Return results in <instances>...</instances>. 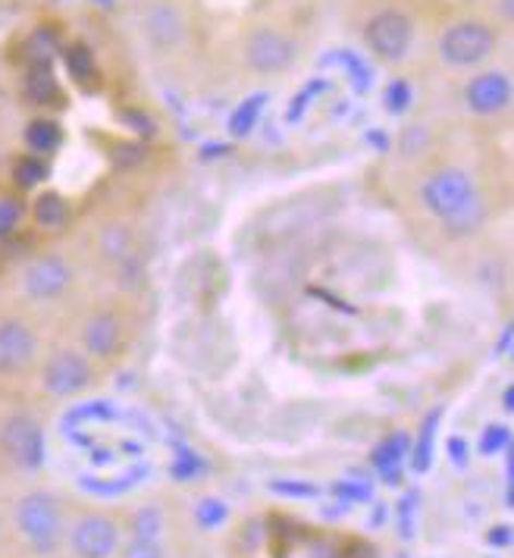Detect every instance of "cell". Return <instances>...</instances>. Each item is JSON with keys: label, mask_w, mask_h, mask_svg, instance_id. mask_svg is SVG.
<instances>
[{"label": "cell", "mask_w": 514, "mask_h": 558, "mask_svg": "<svg viewBox=\"0 0 514 558\" xmlns=\"http://www.w3.org/2000/svg\"><path fill=\"white\" fill-rule=\"evenodd\" d=\"M499 48V32L487 20L464 16L439 32L437 57L449 70H480Z\"/></svg>", "instance_id": "cell-1"}, {"label": "cell", "mask_w": 514, "mask_h": 558, "mask_svg": "<svg viewBox=\"0 0 514 558\" xmlns=\"http://www.w3.org/2000/svg\"><path fill=\"white\" fill-rule=\"evenodd\" d=\"M13 521H16V531L35 556H53L66 536L60 502L45 489L20 496V502L13 508Z\"/></svg>", "instance_id": "cell-2"}, {"label": "cell", "mask_w": 514, "mask_h": 558, "mask_svg": "<svg viewBox=\"0 0 514 558\" xmlns=\"http://www.w3.org/2000/svg\"><path fill=\"white\" fill-rule=\"evenodd\" d=\"M414 38H417V26H414L412 16L405 10H399V7H383L364 23L367 51L374 53L380 63H389V66L408 60Z\"/></svg>", "instance_id": "cell-3"}, {"label": "cell", "mask_w": 514, "mask_h": 558, "mask_svg": "<svg viewBox=\"0 0 514 558\" xmlns=\"http://www.w3.org/2000/svg\"><path fill=\"white\" fill-rule=\"evenodd\" d=\"M477 198H480L477 182L462 167H437L420 182V202L439 223H449L452 217H458Z\"/></svg>", "instance_id": "cell-4"}, {"label": "cell", "mask_w": 514, "mask_h": 558, "mask_svg": "<svg viewBox=\"0 0 514 558\" xmlns=\"http://www.w3.org/2000/svg\"><path fill=\"white\" fill-rule=\"evenodd\" d=\"M464 110L477 120H495L514 104V78L505 70H474L462 88Z\"/></svg>", "instance_id": "cell-5"}, {"label": "cell", "mask_w": 514, "mask_h": 558, "mask_svg": "<svg viewBox=\"0 0 514 558\" xmlns=\"http://www.w3.org/2000/svg\"><path fill=\"white\" fill-rule=\"evenodd\" d=\"M0 452L23 471H38L48 458L45 427L35 414L16 411L0 427Z\"/></svg>", "instance_id": "cell-6"}, {"label": "cell", "mask_w": 514, "mask_h": 558, "mask_svg": "<svg viewBox=\"0 0 514 558\" xmlns=\"http://www.w3.org/2000/svg\"><path fill=\"white\" fill-rule=\"evenodd\" d=\"M242 57L248 63V70L257 76H277L285 73L295 57H298V45L273 26H257L248 32L245 45H242Z\"/></svg>", "instance_id": "cell-7"}, {"label": "cell", "mask_w": 514, "mask_h": 558, "mask_svg": "<svg viewBox=\"0 0 514 558\" xmlns=\"http://www.w3.org/2000/svg\"><path fill=\"white\" fill-rule=\"evenodd\" d=\"M95 383L91 357L76 349H57L41 367V389L53 399H73Z\"/></svg>", "instance_id": "cell-8"}, {"label": "cell", "mask_w": 514, "mask_h": 558, "mask_svg": "<svg viewBox=\"0 0 514 558\" xmlns=\"http://www.w3.org/2000/svg\"><path fill=\"white\" fill-rule=\"evenodd\" d=\"M120 546H123L120 524L101 511L82 514L70 527V553L76 558H113Z\"/></svg>", "instance_id": "cell-9"}, {"label": "cell", "mask_w": 514, "mask_h": 558, "mask_svg": "<svg viewBox=\"0 0 514 558\" xmlns=\"http://www.w3.org/2000/svg\"><path fill=\"white\" fill-rule=\"evenodd\" d=\"M38 355V339L26 320H0V377H16L32 367Z\"/></svg>", "instance_id": "cell-10"}, {"label": "cell", "mask_w": 514, "mask_h": 558, "mask_svg": "<svg viewBox=\"0 0 514 558\" xmlns=\"http://www.w3.org/2000/svg\"><path fill=\"white\" fill-rule=\"evenodd\" d=\"M70 282H73V267L57 254H41L23 270V289L38 302L63 295L70 289Z\"/></svg>", "instance_id": "cell-11"}, {"label": "cell", "mask_w": 514, "mask_h": 558, "mask_svg": "<svg viewBox=\"0 0 514 558\" xmlns=\"http://www.w3.org/2000/svg\"><path fill=\"white\" fill-rule=\"evenodd\" d=\"M123 345V320L113 311H98L82 324V349L85 355L110 361Z\"/></svg>", "instance_id": "cell-12"}, {"label": "cell", "mask_w": 514, "mask_h": 558, "mask_svg": "<svg viewBox=\"0 0 514 558\" xmlns=\"http://www.w3.org/2000/svg\"><path fill=\"white\" fill-rule=\"evenodd\" d=\"M145 35H148V41L160 48V51H170V48H176L182 41V35H185V23H182V13L173 7V3H155V7H148V13H145Z\"/></svg>", "instance_id": "cell-13"}, {"label": "cell", "mask_w": 514, "mask_h": 558, "mask_svg": "<svg viewBox=\"0 0 514 558\" xmlns=\"http://www.w3.org/2000/svg\"><path fill=\"white\" fill-rule=\"evenodd\" d=\"M23 95L35 107H53V104L63 98L60 92V78L53 76L51 63H38V66H28L26 82H23Z\"/></svg>", "instance_id": "cell-14"}, {"label": "cell", "mask_w": 514, "mask_h": 558, "mask_svg": "<svg viewBox=\"0 0 514 558\" xmlns=\"http://www.w3.org/2000/svg\"><path fill=\"white\" fill-rule=\"evenodd\" d=\"M26 145L32 154L48 157V154H53L63 145V126L57 120H51V117H38V120H32L26 126Z\"/></svg>", "instance_id": "cell-15"}, {"label": "cell", "mask_w": 514, "mask_h": 558, "mask_svg": "<svg viewBox=\"0 0 514 558\" xmlns=\"http://www.w3.org/2000/svg\"><path fill=\"white\" fill-rule=\"evenodd\" d=\"M10 177H13V185H16V189L32 192V189H38L45 179L51 177V163H48L41 154H23V157H16Z\"/></svg>", "instance_id": "cell-16"}, {"label": "cell", "mask_w": 514, "mask_h": 558, "mask_svg": "<svg viewBox=\"0 0 514 558\" xmlns=\"http://www.w3.org/2000/svg\"><path fill=\"white\" fill-rule=\"evenodd\" d=\"M32 217H35L38 227L60 229L70 220V204H66L63 195H57V192H41V195L32 202Z\"/></svg>", "instance_id": "cell-17"}, {"label": "cell", "mask_w": 514, "mask_h": 558, "mask_svg": "<svg viewBox=\"0 0 514 558\" xmlns=\"http://www.w3.org/2000/svg\"><path fill=\"white\" fill-rule=\"evenodd\" d=\"M63 63H66V73L76 85H88L95 78V53L85 41H73L63 48Z\"/></svg>", "instance_id": "cell-18"}, {"label": "cell", "mask_w": 514, "mask_h": 558, "mask_svg": "<svg viewBox=\"0 0 514 558\" xmlns=\"http://www.w3.org/2000/svg\"><path fill=\"white\" fill-rule=\"evenodd\" d=\"M484 220H487V207L477 198L467 210H462L458 217H452V220L442 223V227H445V232H449L452 239H462V235H470V232H477V229L484 227Z\"/></svg>", "instance_id": "cell-19"}, {"label": "cell", "mask_w": 514, "mask_h": 558, "mask_svg": "<svg viewBox=\"0 0 514 558\" xmlns=\"http://www.w3.org/2000/svg\"><path fill=\"white\" fill-rule=\"evenodd\" d=\"M51 53H57V35L51 28H35L32 38L26 41V57L32 60V66L51 63Z\"/></svg>", "instance_id": "cell-20"}, {"label": "cell", "mask_w": 514, "mask_h": 558, "mask_svg": "<svg viewBox=\"0 0 514 558\" xmlns=\"http://www.w3.org/2000/svg\"><path fill=\"white\" fill-rule=\"evenodd\" d=\"M132 245V235L126 227H107L101 232V254L107 260H123Z\"/></svg>", "instance_id": "cell-21"}, {"label": "cell", "mask_w": 514, "mask_h": 558, "mask_svg": "<svg viewBox=\"0 0 514 558\" xmlns=\"http://www.w3.org/2000/svg\"><path fill=\"white\" fill-rule=\"evenodd\" d=\"M23 214H26V207H23L20 198H0V242L10 239L20 229Z\"/></svg>", "instance_id": "cell-22"}, {"label": "cell", "mask_w": 514, "mask_h": 558, "mask_svg": "<svg viewBox=\"0 0 514 558\" xmlns=\"http://www.w3.org/2000/svg\"><path fill=\"white\" fill-rule=\"evenodd\" d=\"M437 421H439V411L427 417V424H424V430H420V442H417V452H414V468H417V471H427V468H430V452H433Z\"/></svg>", "instance_id": "cell-23"}, {"label": "cell", "mask_w": 514, "mask_h": 558, "mask_svg": "<svg viewBox=\"0 0 514 558\" xmlns=\"http://www.w3.org/2000/svg\"><path fill=\"white\" fill-rule=\"evenodd\" d=\"M123 558H167L163 543L160 539H148V536H132L123 546Z\"/></svg>", "instance_id": "cell-24"}, {"label": "cell", "mask_w": 514, "mask_h": 558, "mask_svg": "<svg viewBox=\"0 0 514 558\" xmlns=\"http://www.w3.org/2000/svg\"><path fill=\"white\" fill-rule=\"evenodd\" d=\"M160 527H163V521H160V511L148 508V511H138V514H135V527H132V536L160 539Z\"/></svg>", "instance_id": "cell-25"}, {"label": "cell", "mask_w": 514, "mask_h": 558, "mask_svg": "<svg viewBox=\"0 0 514 558\" xmlns=\"http://www.w3.org/2000/svg\"><path fill=\"white\" fill-rule=\"evenodd\" d=\"M509 446V430L505 427H487L484 433V439H480V449H484V456H492V452H502Z\"/></svg>", "instance_id": "cell-26"}, {"label": "cell", "mask_w": 514, "mask_h": 558, "mask_svg": "<svg viewBox=\"0 0 514 558\" xmlns=\"http://www.w3.org/2000/svg\"><path fill=\"white\" fill-rule=\"evenodd\" d=\"M386 101H389V110H405V104H408V92H405L402 85H392V88L386 92Z\"/></svg>", "instance_id": "cell-27"}, {"label": "cell", "mask_w": 514, "mask_h": 558, "mask_svg": "<svg viewBox=\"0 0 514 558\" xmlns=\"http://www.w3.org/2000/svg\"><path fill=\"white\" fill-rule=\"evenodd\" d=\"M220 518H223V506L220 502H205V508H201V524H213Z\"/></svg>", "instance_id": "cell-28"}, {"label": "cell", "mask_w": 514, "mask_h": 558, "mask_svg": "<svg viewBox=\"0 0 514 558\" xmlns=\"http://www.w3.org/2000/svg\"><path fill=\"white\" fill-rule=\"evenodd\" d=\"M509 539H512L509 527H495V533H489V543H495V546H505Z\"/></svg>", "instance_id": "cell-29"}, {"label": "cell", "mask_w": 514, "mask_h": 558, "mask_svg": "<svg viewBox=\"0 0 514 558\" xmlns=\"http://www.w3.org/2000/svg\"><path fill=\"white\" fill-rule=\"evenodd\" d=\"M495 7H499V13H502L509 23H514V0H495Z\"/></svg>", "instance_id": "cell-30"}, {"label": "cell", "mask_w": 514, "mask_h": 558, "mask_svg": "<svg viewBox=\"0 0 514 558\" xmlns=\"http://www.w3.org/2000/svg\"><path fill=\"white\" fill-rule=\"evenodd\" d=\"M452 452H455V461H464V446L458 442V439L452 442Z\"/></svg>", "instance_id": "cell-31"}, {"label": "cell", "mask_w": 514, "mask_h": 558, "mask_svg": "<svg viewBox=\"0 0 514 558\" xmlns=\"http://www.w3.org/2000/svg\"><path fill=\"white\" fill-rule=\"evenodd\" d=\"M505 411H514V386H509V392H505Z\"/></svg>", "instance_id": "cell-32"}, {"label": "cell", "mask_w": 514, "mask_h": 558, "mask_svg": "<svg viewBox=\"0 0 514 558\" xmlns=\"http://www.w3.org/2000/svg\"><path fill=\"white\" fill-rule=\"evenodd\" d=\"M95 3H101V7H110V3H113V0H95Z\"/></svg>", "instance_id": "cell-33"}]
</instances>
